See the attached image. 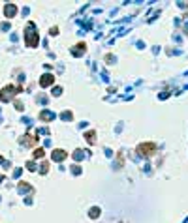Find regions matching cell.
<instances>
[{"label":"cell","instance_id":"6da1fadb","mask_svg":"<svg viewBox=\"0 0 188 223\" xmlns=\"http://www.w3.org/2000/svg\"><path fill=\"white\" fill-rule=\"evenodd\" d=\"M27 45L28 47H36L38 45V36H36V30H34V24L27 28Z\"/></svg>","mask_w":188,"mask_h":223},{"label":"cell","instance_id":"7a4b0ae2","mask_svg":"<svg viewBox=\"0 0 188 223\" xmlns=\"http://www.w3.org/2000/svg\"><path fill=\"white\" fill-rule=\"evenodd\" d=\"M137 152H139V154H143V156H152V152H154V144H152V142H143V144H139Z\"/></svg>","mask_w":188,"mask_h":223},{"label":"cell","instance_id":"3957f363","mask_svg":"<svg viewBox=\"0 0 188 223\" xmlns=\"http://www.w3.org/2000/svg\"><path fill=\"white\" fill-rule=\"evenodd\" d=\"M11 92H15V86H6L2 92H0V100H2V101H10L11 100Z\"/></svg>","mask_w":188,"mask_h":223},{"label":"cell","instance_id":"277c9868","mask_svg":"<svg viewBox=\"0 0 188 223\" xmlns=\"http://www.w3.org/2000/svg\"><path fill=\"white\" fill-rule=\"evenodd\" d=\"M53 83H55L53 75H43V77H41V81H40V85H41V86H49V85H53Z\"/></svg>","mask_w":188,"mask_h":223},{"label":"cell","instance_id":"5b68a950","mask_svg":"<svg viewBox=\"0 0 188 223\" xmlns=\"http://www.w3.org/2000/svg\"><path fill=\"white\" fill-rule=\"evenodd\" d=\"M15 13H17L15 4H8V6H6V17H13Z\"/></svg>","mask_w":188,"mask_h":223},{"label":"cell","instance_id":"8992f818","mask_svg":"<svg viewBox=\"0 0 188 223\" xmlns=\"http://www.w3.org/2000/svg\"><path fill=\"white\" fill-rule=\"evenodd\" d=\"M64 158H66V152H64V150H55V152H53V159L62 161Z\"/></svg>","mask_w":188,"mask_h":223},{"label":"cell","instance_id":"52a82bcc","mask_svg":"<svg viewBox=\"0 0 188 223\" xmlns=\"http://www.w3.org/2000/svg\"><path fill=\"white\" fill-rule=\"evenodd\" d=\"M94 137H96V133H94V131L87 133V141H88V142H94Z\"/></svg>","mask_w":188,"mask_h":223},{"label":"cell","instance_id":"ba28073f","mask_svg":"<svg viewBox=\"0 0 188 223\" xmlns=\"http://www.w3.org/2000/svg\"><path fill=\"white\" fill-rule=\"evenodd\" d=\"M34 156H36V158H41V156H43V150H36Z\"/></svg>","mask_w":188,"mask_h":223},{"label":"cell","instance_id":"9c48e42d","mask_svg":"<svg viewBox=\"0 0 188 223\" xmlns=\"http://www.w3.org/2000/svg\"><path fill=\"white\" fill-rule=\"evenodd\" d=\"M0 182H2V176H0Z\"/></svg>","mask_w":188,"mask_h":223}]
</instances>
